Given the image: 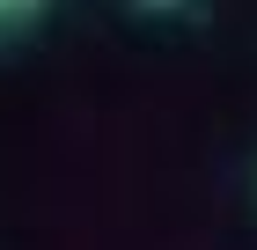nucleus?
I'll use <instances>...</instances> for the list:
<instances>
[{
    "label": "nucleus",
    "instance_id": "nucleus-2",
    "mask_svg": "<svg viewBox=\"0 0 257 250\" xmlns=\"http://www.w3.org/2000/svg\"><path fill=\"white\" fill-rule=\"evenodd\" d=\"M30 8H44V0H0V22H8V15H30Z\"/></svg>",
    "mask_w": 257,
    "mask_h": 250
},
{
    "label": "nucleus",
    "instance_id": "nucleus-1",
    "mask_svg": "<svg viewBox=\"0 0 257 250\" xmlns=\"http://www.w3.org/2000/svg\"><path fill=\"white\" fill-rule=\"evenodd\" d=\"M133 8H147V15H177L184 0H133Z\"/></svg>",
    "mask_w": 257,
    "mask_h": 250
}]
</instances>
